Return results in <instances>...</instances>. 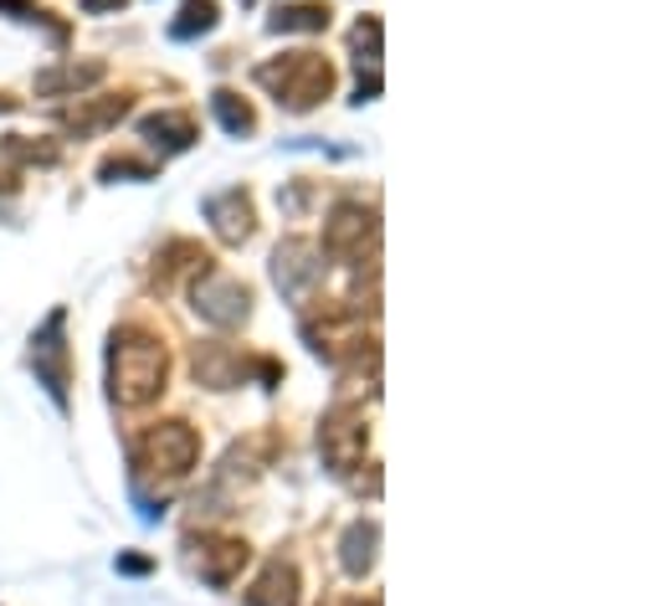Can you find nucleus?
Segmentation results:
<instances>
[{"instance_id": "1", "label": "nucleus", "mask_w": 662, "mask_h": 606, "mask_svg": "<svg viewBox=\"0 0 662 606\" xmlns=\"http://www.w3.org/2000/svg\"><path fill=\"white\" fill-rule=\"evenodd\" d=\"M170 380V355L149 329L123 324L108 339V396L113 406H149Z\"/></svg>"}, {"instance_id": "2", "label": "nucleus", "mask_w": 662, "mask_h": 606, "mask_svg": "<svg viewBox=\"0 0 662 606\" xmlns=\"http://www.w3.org/2000/svg\"><path fill=\"white\" fill-rule=\"evenodd\" d=\"M129 463H134V488L159 484V494H165V488L186 484L190 473H196L200 437L190 421H159V427H149L145 437L134 443Z\"/></svg>"}, {"instance_id": "3", "label": "nucleus", "mask_w": 662, "mask_h": 606, "mask_svg": "<svg viewBox=\"0 0 662 606\" xmlns=\"http://www.w3.org/2000/svg\"><path fill=\"white\" fill-rule=\"evenodd\" d=\"M257 82L278 98V108L308 113V108H318L334 93V68L318 52H283V57H273V62L257 68Z\"/></svg>"}, {"instance_id": "4", "label": "nucleus", "mask_w": 662, "mask_h": 606, "mask_svg": "<svg viewBox=\"0 0 662 606\" xmlns=\"http://www.w3.org/2000/svg\"><path fill=\"white\" fill-rule=\"evenodd\" d=\"M365 447H370L365 401H339L329 417H324V427H318V453H324V463H329L339 478H349V473L365 463Z\"/></svg>"}, {"instance_id": "5", "label": "nucleus", "mask_w": 662, "mask_h": 606, "mask_svg": "<svg viewBox=\"0 0 662 606\" xmlns=\"http://www.w3.org/2000/svg\"><path fill=\"white\" fill-rule=\"evenodd\" d=\"M190 309L206 324H216V329H237V324H247V314H253V294H247V284H237L231 272L200 268V278L190 284Z\"/></svg>"}, {"instance_id": "6", "label": "nucleus", "mask_w": 662, "mask_h": 606, "mask_svg": "<svg viewBox=\"0 0 662 606\" xmlns=\"http://www.w3.org/2000/svg\"><path fill=\"white\" fill-rule=\"evenodd\" d=\"M375 237H381L375 206H365V201H339V206L329 211V221H324V247H318V252L334 257V262H355V257H365V242L375 247Z\"/></svg>"}, {"instance_id": "7", "label": "nucleus", "mask_w": 662, "mask_h": 606, "mask_svg": "<svg viewBox=\"0 0 662 606\" xmlns=\"http://www.w3.org/2000/svg\"><path fill=\"white\" fill-rule=\"evenodd\" d=\"M67 309H52L47 314V324H41L37 335H31V370H37V386H47V396H52L57 406L67 411Z\"/></svg>"}, {"instance_id": "8", "label": "nucleus", "mask_w": 662, "mask_h": 606, "mask_svg": "<svg viewBox=\"0 0 662 606\" xmlns=\"http://www.w3.org/2000/svg\"><path fill=\"white\" fill-rule=\"evenodd\" d=\"M318 278H324V252H318L308 237L278 242V252H273V284H278V294L288 298V304H304L318 288Z\"/></svg>"}, {"instance_id": "9", "label": "nucleus", "mask_w": 662, "mask_h": 606, "mask_svg": "<svg viewBox=\"0 0 662 606\" xmlns=\"http://www.w3.org/2000/svg\"><path fill=\"white\" fill-rule=\"evenodd\" d=\"M206 221H211V231L221 237L226 247H241L247 237H253V227H257V216H253V196L241 186H231V190H216V196H206Z\"/></svg>"}, {"instance_id": "10", "label": "nucleus", "mask_w": 662, "mask_h": 606, "mask_svg": "<svg viewBox=\"0 0 662 606\" xmlns=\"http://www.w3.org/2000/svg\"><path fill=\"white\" fill-rule=\"evenodd\" d=\"M190 550H196V570H200V580L206 586H231V580L241 576V566H247V545L241 539H226V535H200V539H190Z\"/></svg>"}, {"instance_id": "11", "label": "nucleus", "mask_w": 662, "mask_h": 606, "mask_svg": "<svg viewBox=\"0 0 662 606\" xmlns=\"http://www.w3.org/2000/svg\"><path fill=\"white\" fill-rule=\"evenodd\" d=\"M304 592H298V570L288 560H267L257 586L247 592V606H298Z\"/></svg>"}, {"instance_id": "12", "label": "nucleus", "mask_w": 662, "mask_h": 606, "mask_svg": "<svg viewBox=\"0 0 662 606\" xmlns=\"http://www.w3.org/2000/svg\"><path fill=\"white\" fill-rule=\"evenodd\" d=\"M108 78L103 62H62V68L37 72V93L41 98H62V93H82V88H98Z\"/></svg>"}, {"instance_id": "13", "label": "nucleus", "mask_w": 662, "mask_h": 606, "mask_svg": "<svg viewBox=\"0 0 662 606\" xmlns=\"http://www.w3.org/2000/svg\"><path fill=\"white\" fill-rule=\"evenodd\" d=\"M196 376L206 380V386H216V391H231V386H241V376H247V360H241L231 345H206V350H196Z\"/></svg>"}, {"instance_id": "14", "label": "nucleus", "mask_w": 662, "mask_h": 606, "mask_svg": "<svg viewBox=\"0 0 662 606\" xmlns=\"http://www.w3.org/2000/svg\"><path fill=\"white\" fill-rule=\"evenodd\" d=\"M375 555H381V519H355L339 539V560H345L349 576H365L375 566Z\"/></svg>"}, {"instance_id": "15", "label": "nucleus", "mask_w": 662, "mask_h": 606, "mask_svg": "<svg viewBox=\"0 0 662 606\" xmlns=\"http://www.w3.org/2000/svg\"><path fill=\"white\" fill-rule=\"evenodd\" d=\"M139 135H145L155 149L180 155V149L196 145V123H190L186 113H149V119H139Z\"/></svg>"}, {"instance_id": "16", "label": "nucleus", "mask_w": 662, "mask_h": 606, "mask_svg": "<svg viewBox=\"0 0 662 606\" xmlns=\"http://www.w3.org/2000/svg\"><path fill=\"white\" fill-rule=\"evenodd\" d=\"M329 6H324V0H298V6H278V16H273V21H267V31H273V37H293V31H308V37H314V31H324L329 27Z\"/></svg>"}, {"instance_id": "17", "label": "nucleus", "mask_w": 662, "mask_h": 606, "mask_svg": "<svg viewBox=\"0 0 662 606\" xmlns=\"http://www.w3.org/2000/svg\"><path fill=\"white\" fill-rule=\"evenodd\" d=\"M123 113H129V98H103V103H93V108H72V113H67V129L82 139V135L108 129V123H119Z\"/></svg>"}, {"instance_id": "18", "label": "nucleus", "mask_w": 662, "mask_h": 606, "mask_svg": "<svg viewBox=\"0 0 662 606\" xmlns=\"http://www.w3.org/2000/svg\"><path fill=\"white\" fill-rule=\"evenodd\" d=\"M216 27V0H186L180 16L170 21V37L175 41H190V37H206Z\"/></svg>"}, {"instance_id": "19", "label": "nucleus", "mask_w": 662, "mask_h": 606, "mask_svg": "<svg viewBox=\"0 0 662 606\" xmlns=\"http://www.w3.org/2000/svg\"><path fill=\"white\" fill-rule=\"evenodd\" d=\"M211 113L221 119L226 135H237V139H241V135H253V129H257V113H253L247 103H241L237 93H226V88H221V93H211Z\"/></svg>"}, {"instance_id": "20", "label": "nucleus", "mask_w": 662, "mask_h": 606, "mask_svg": "<svg viewBox=\"0 0 662 606\" xmlns=\"http://www.w3.org/2000/svg\"><path fill=\"white\" fill-rule=\"evenodd\" d=\"M349 41H355L359 68H365V62H370V68L381 62V21H375V16H370V21H359V27H355V37H349Z\"/></svg>"}, {"instance_id": "21", "label": "nucleus", "mask_w": 662, "mask_h": 606, "mask_svg": "<svg viewBox=\"0 0 662 606\" xmlns=\"http://www.w3.org/2000/svg\"><path fill=\"white\" fill-rule=\"evenodd\" d=\"M103 180H119V176H134V180H149L155 170L149 165H139V160H103V170H98Z\"/></svg>"}, {"instance_id": "22", "label": "nucleus", "mask_w": 662, "mask_h": 606, "mask_svg": "<svg viewBox=\"0 0 662 606\" xmlns=\"http://www.w3.org/2000/svg\"><path fill=\"white\" fill-rule=\"evenodd\" d=\"M375 93H381V72H370V78H359V88H355V103H370Z\"/></svg>"}, {"instance_id": "23", "label": "nucleus", "mask_w": 662, "mask_h": 606, "mask_svg": "<svg viewBox=\"0 0 662 606\" xmlns=\"http://www.w3.org/2000/svg\"><path fill=\"white\" fill-rule=\"evenodd\" d=\"M78 6H82L88 16H103V11H123L129 0H78Z\"/></svg>"}, {"instance_id": "24", "label": "nucleus", "mask_w": 662, "mask_h": 606, "mask_svg": "<svg viewBox=\"0 0 662 606\" xmlns=\"http://www.w3.org/2000/svg\"><path fill=\"white\" fill-rule=\"evenodd\" d=\"M119 570H123V576H145V570H149V560H145V555H123V560H119Z\"/></svg>"}, {"instance_id": "25", "label": "nucleus", "mask_w": 662, "mask_h": 606, "mask_svg": "<svg viewBox=\"0 0 662 606\" xmlns=\"http://www.w3.org/2000/svg\"><path fill=\"white\" fill-rule=\"evenodd\" d=\"M0 190H16V176H11V170H0Z\"/></svg>"}, {"instance_id": "26", "label": "nucleus", "mask_w": 662, "mask_h": 606, "mask_svg": "<svg viewBox=\"0 0 662 606\" xmlns=\"http://www.w3.org/2000/svg\"><path fill=\"white\" fill-rule=\"evenodd\" d=\"M11 108H16V103H11V98H0V113H11Z\"/></svg>"}, {"instance_id": "27", "label": "nucleus", "mask_w": 662, "mask_h": 606, "mask_svg": "<svg viewBox=\"0 0 662 606\" xmlns=\"http://www.w3.org/2000/svg\"><path fill=\"white\" fill-rule=\"evenodd\" d=\"M241 6H253V0H241Z\"/></svg>"}, {"instance_id": "28", "label": "nucleus", "mask_w": 662, "mask_h": 606, "mask_svg": "<svg viewBox=\"0 0 662 606\" xmlns=\"http://www.w3.org/2000/svg\"><path fill=\"white\" fill-rule=\"evenodd\" d=\"M370 606H381V602H370Z\"/></svg>"}]
</instances>
